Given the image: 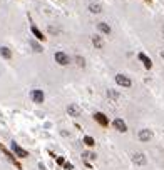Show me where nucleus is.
<instances>
[{"mask_svg":"<svg viewBox=\"0 0 164 170\" xmlns=\"http://www.w3.org/2000/svg\"><path fill=\"white\" fill-rule=\"evenodd\" d=\"M146 2H151V0H146Z\"/></svg>","mask_w":164,"mask_h":170,"instance_id":"obj_24","label":"nucleus"},{"mask_svg":"<svg viewBox=\"0 0 164 170\" xmlns=\"http://www.w3.org/2000/svg\"><path fill=\"white\" fill-rule=\"evenodd\" d=\"M0 55L9 60V58H12V50L9 47H0Z\"/></svg>","mask_w":164,"mask_h":170,"instance_id":"obj_14","label":"nucleus"},{"mask_svg":"<svg viewBox=\"0 0 164 170\" xmlns=\"http://www.w3.org/2000/svg\"><path fill=\"white\" fill-rule=\"evenodd\" d=\"M67 112H69V115H70V117H80V113H82V108H80L77 104H69Z\"/></svg>","mask_w":164,"mask_h":170,"instance_id":"obj_8","label":"nucleus"},{"mask_svg":"<svg viewBox=\"0 0 164 170\" xmlns=\"http://www.w3.org/2000/svg\"><path fill=\"white\" fill-rule=\"evenodd\" d=\"M94 120H96L101 127H107V125H109V118H107L102 112H96V113H94Z\"/></svg>","mask_w":164,"mask_h":170,"instance_id":"obj_6","label":"nucleus"},{"mask_svg":"<svg viewBox=\"0 0 164 170\" xmlns=\"http://www.w3.org/2000/svg\"><path fill=\"white\" fill-rule=\"evenodd\" d=\"M84 143H86L87 147H94V145H96V140H94L92 137H89V135H86V137H84Z\"/></svg>","mask_w":164,"mask_h":170,"instance_id":"obj_18","label":"nucleus"},{"mask_svg":"<svg viewBox=\"0 0 164 170\" xmlns=\"http://www.w3.org/2000/svg\"><path fill=\"white\" fill-rule=\"evenodd\" d=\"M132 162H134L136 165H146L147 159H146V155L142 152H136L134 155H132Z\"/></svg>","mask_w":164,"mask_h":170,"instance_id":"obj_7","label":"nucleus"},{"mask_svg":"<svg viewBox=\"0 0 164 170\" xmlns=\"http://www.w3.org/2000/svg\"><path fill=\"white\" fill-rule=\"evenodd\" d=\"M12 152L15 153V157H19V159H27L29 157V152L25 150V149H22L19 143H15V142H12Z\"/></svg>","mask_w":164,"mask_h":170,"instance_id":"obj_2","label":"nucleus"},{"mask_svg":"<svg viewBox=\"0 0 164 170\" xmlns=\"http://www.w3.org/2000/svg\"><path fill=\"white\" fill-rule=\"evenodd\" d=\"M116 84L121 85V87H124V88H129V87L132 85V80H131L127 75H124V74H117L116 75Z\"/></svg>","mask_w":164,"mask_h":170,"instance_id":"obj_3","label":"nucleus"},{"mask_svg":"<svg viewBox=\"0 0 164 170\" xmlns=\"http://www.w3.org/2000/svg\"><path fill=\"white\" fill-rule=\"evenodd\" d=\"M97 28H99L104 35H111V32H112V28L109 27L106 22H99V23H97Z\"/></svg>","mask_w":164,"mask_h":170,"instance_id":"obj_11","label":"nucleus"},{"mask_svg":"<svg viewBox=\"0 0 164 170\" xmlns=\"http://www.w3.org/2000/svg\"><path fill=\"white\" fill-rule=\"evenodd\" d=\"M64 167H65L67 170H72V169H74V165H72V163H69V162H65V163H64Z\"/></svg>","mask_w":164,"mask_h":170,"instance_id":"obj_21","label":"nucleus"},{"mask_svg":"<svg viewBox=\"0 0 164 170\" xmlns=\"http://www.w3.org/2000/svg\"><path fill=\"white\" fill-rule=\"evenodd\" d=\"M30 32H32V35L37 38V40H44V38H45V37H44V33H42L35 25H32V27H30Z\"/></svg>","mask_w":164,"mask_h":170,"instance_id":"obj_12","label":"nucleus"},{"mask_svg":"<svg viewBox=\"0 0 164 170\" xmlns=\"http://www.w3.org/2000/svg\"><path fill=\"white\" fill-rule=\"evenodd\" d=\"M54 60L57 62L59 65H62V67H65L70 64V58H69V55L65 54V52H62V50H59V52H55L54 54Z\"/></svg>","mask_w":164,"mask_h":170,"instance_id":"obj_1","label":"nucleus"},{"mask_svg":"<svg viewBox=\"0 0 164 170\" xmlns=\"http://www.w3.org/2000/svg\"><path fill=\"white\" fill-rule=\"evenodd\" d=\"M112 125H114V129H116L117 132H127V125H126V122L122 120V118H116L114 122H112Z\"/></svg>","mask_w":164,"mask_h":170,"instance_id":"obj_9","label":"nucleus"},{"mask_svg":"<svg viewBox=\"0 0 164 170\" xmlns=\"http://www.w3.org/2000/svg\"><path fill=\"white\" fill-rule=\"evenodd\" d=\"M89 10H90L92 13H101V12H102V7H101L99 3H90V5H89Z\"/></svg>","mask_w":164,"mask_h":170,"instance_id":"obj_15","label":"nucleus"},{"mask_svg":"<svg viewBox=\"0 0 164 170\" xmlns=\"http://www.w3.org/2000/svg\"><path fill=\"white\" fill-rule=\"evenodd\" d=\"M76 62H77V65H79V67H84V58H82L80 55L76 57Z\"/></svg>","mask_w":164,"mask_h":170,"instance_id":"obj_20","label":"nucleus"},{"mask_svg":"<svg viewBox=\"0 0 164 170\" xmlns=\"http://www.w3.org/2000/svg\"><path fill=\"white\" fill-rule=\"evenodd\" d=\"M107 97H109L111 100H117V98H119V92L112 90V88H109V90H107Z\"/></svg>","mask_w":164,"mask_h":170,"instance_id":"obj_17","label":"nucleus"},{"mask_svg":"<svg viewBox=\"0 0 164 170\" xmlns=\"http://www.w3.org/2000/svg\"><path fill=\"white\" fill-rule=\"evenodd\" d=\"M92 45L96 48H102L104 47V40L99 37V35H94V37H92Z\"/></svg>","mask_w":164,"mask_h":170,"instance_id":"obj_13","label":"nucleus"},{"mask_svg":"<svg viewBox=\"0 0 164 170\" xmlns=\"http://www.w3.org/2000/svg\"><path fill=\"white\" fill-rule=\"evenodd\" d=\"M137 58H139V60H141V62L144 64V67H146V68H147V70H149V68L153 67V60H151L149 57L146 55L144 52H139V54H137Z\"/></svg>","mask_w":164,"mask_h":170,"instance_id":"obj_10","label":"nucleus"},{"mask_svg":"<svg viewBox=\"0 0 164 170\" xmlns=\"http://www.w3.org/2000/svg\"><path fill=\"white\" fill-rule=\"evenodd\" d=\"M82 157L86 160H96V153H92V152H82Z\"/></svg>","mask_w":164,"mask_h":170,"instance_id":"obj_19","label":"nucleus"},{"mask_svg":"<svg viewBox=\"0 0 164 170\" xmlns=\"http://www.w3.org/2000/svg\"><path fill=\"white\" fill-rule=\"evenodd\" d=\"M30 98L34 100V104H42V102H44V98H45V95H44L42 90L34 88V90H30Z\"/></svg>","mask_w":164,"mask_h":170,"instance_id":"obj_4","label":"nucleus"},{"mask_svg":"<svg viewBox=\"0 0 164 170\" xmlns=\"http://www.w3.org/2000/svg\"><path fill=\"white\" fill-rule=\"evenodd\" d=\"M29 44H30V47L34 48V52H37V54H40V52H42V45H39L35 40H30Z\"/></svg>","mask_w":164,"mask_h":170,"instance_id":"obj_16","label":"nucleus"},{"mask_svg":"<svg viewBox=\"0 0 164 170\" xmlns=\"http://www.w3.org/2000/svg\"><path fill=\"white\" fill-rule=\"evenodd\" d=\"M161 58H163V60H164V50H163V52H161Z\"/></svg>","mask_w":164,"mask_h":170,"instance_id":"obj_23","label":"nucleus"},{"mask_svg":"<svg viewBox=\"0 0 164 170\" xmlns=\"http://www.w3.org/2000/svg\"><path fill=\"white\" fill-rule=\"evenodd\" d=\"M137 139H139L141 142H149L151 139H153V130H149V129H142V130H139Z\"/></svg>","mask_w":164,"mask_h":170,"instance_id":"obj_5","label":"nucleus"},{"mask_svg":"<svg viewBox=\"0 0 164 170\" xmlns=\"http://www.w3.org/2000/svg\"><path fill=\"white\" fill-rule=\"evenodd\" d=\"M57 163H59V165H64L65 162H64V159H62V157H57Z\"/></svg>","mask_w":164,"mask_h":170,"instance_id":"obj_22","label":"nucleus"}]
</instances>
